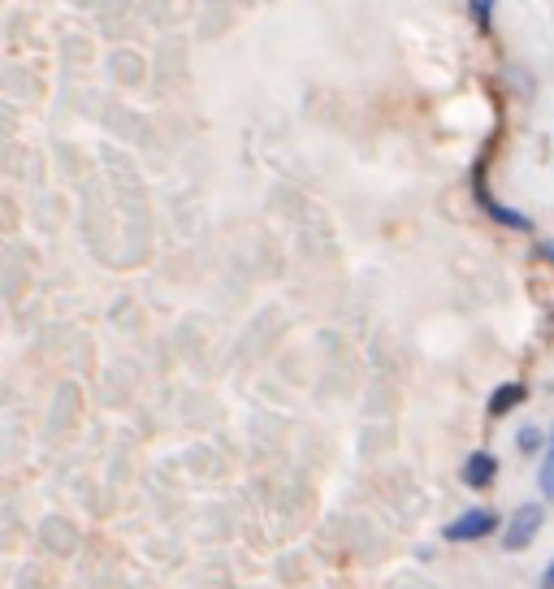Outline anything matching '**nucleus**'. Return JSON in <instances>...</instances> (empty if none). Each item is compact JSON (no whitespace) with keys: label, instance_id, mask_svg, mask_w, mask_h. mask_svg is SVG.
I'll return each instance as SVG.
<instances>
[{"label":"nucleus","instance_id":"1","mask_svg":"<svg viewBox=\"0 0 554 589\" xmlns=\"http://www.w3.org/2000/svg\"><path fill=\"white\" fill-rule=\"evenodd\" d=\"M472 195H477V204H481L494 221H503V226H511V230H533L529 217L516 213V208H507V204H498L494 195H490V182H485V156L477 161V169H472Z\"/></svg>","mask_w":554,"mask_h":589},{"label":"nucleus","instance_id":"2","mask_svg":"<svg viewBox=\"0 0 554 589\" xmlns=\"http://www.w3.org/2000/svg\"><path fill=\"white\" fill-rule=\"evenodd\" d=\"M494 529H498V516L490 512V507H472V512H464L442 529V538L446 542H481V538H490Z\"/></svg>","mask_w":554,"mask_h":589},{"label":"nucleus","instance_id":"3","mask_svg":"<svg viewBox=\"0 0 554 589\" xmlns=\"http://www.w3.org/2000/svg\"><path fill=\"white\" fill-rule=\"evenodd\" d=\"M542 520H546V512H542L537 503L516 507V516H511V525H507V533H503V546H507V551H524V546H529V542L537 538Z\"/></svg>","mask_w":554,"mask_h":589},{"label":"nucleus","instance_id":"4","mask_svg":"<svg viewBox=\"0 0 554 589\" xmlns=\"http://www.w3.org/2000/svg\"><path fill=\"white\" fill-rule=\"evenodd\" d=\"M494 477H498V460H494V455L490 451H472L468 464H464V486L468 490H490Z\"/></svg>","mask_w":554,"mask_h":589},{"label":"nucleus","instance_id":"5","mask_svg":"<svg viewBox=\"0 0 554 589\" xmlns=\"http://www.w3.org/2000/svg\"><path fill=\"white\" fill-rule=\"evenodd\" d=\"M516 403H524V386L520 382H507V386H498L494 395H490V416H503L511 412Z\"/></svg>","mask_w":554,"mask_h":589},{"label":"nucleus","instance_id":"6","mask_svg":"<svg viewBox=\"0 0 554 589\" xmlns=\"http://www.w3.org/2000/svg\"><path fill=\"white\" fill-rule=\"evenodd\" d=\"M537 486H542L546 499H554V434L546 442V460H542V468H537Z\"/></svg>","mask_w":554,"mask_h":589},{"label":"nucleus","instance_id":"7","mask_svg":"<svg viewBox=\"0 0 554 589\" xmlns=\"http://www.w3.org/2000/svg\"><path fill=\"white\" fill-rule=\"evenodd\" d=\"M516 442H520V451H537V447H542V434H537V429L529 425V429H520V434H516Z\"/></svg>","mask_w":554,"mask_h":589},{"label":"nucleus","instance_id":"8","mask_svg":"<svg viewBox=\"0 0 554 589\" xmlns=\"http://www.w3.org/2000/svg\"><path fill=\"white\" fill-rule=\"evenodd\" d=\"M472 18H477V26H490V13H494V5H490V0H472Z\"/></svg>","mask_w":554,"mask_h":589},{"label":"nucleus","instance_id":"9","mask_svg":"<svg viewBox=\"0 0 554 589\" xmlns=\"http://www.w3.org/2000/svg\"><path fill=\"white\" fill-rule=\"evenodd\" d=\"M537 589H554V559H550V568L542 572V581H537Z\"/></svg>","mask_w":554,"mask_h":589},{"label":"nucleus","instance_id":"10","mask_svg":"<svg viewBox=\"0 0 554 589\" xmlns=\"http://www.w3.org/2000/svg\"><path fill=\"white\" fill-rule=\"evenodd\" d=\"M546 256H550V260H554V243H546Z\"/></svg>","mask_w":554,"mask_h":589}]
</instances>
